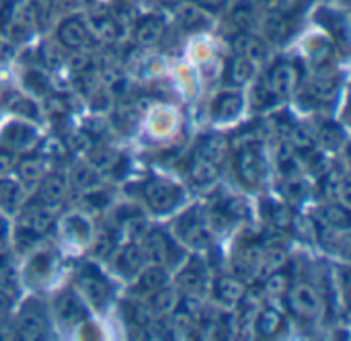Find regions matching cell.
Returning a JSON list of instances; mask_svg holds the SVG:
<instances>
[{"label": "cell", "mask_w": 351, "mask_h": 341, "mask_svg": "<svg viewBox=\"0 0 351 341\" xmlns=\"http://www.w3.org/2000/svg\"><path fill=\"white\" fill-rule=\"evenodd\" d=\"M140 193H142L144 202L148 204V208L156 214H167L183 202V189L179 185H175L171 181H162V179H150V181L142 183Z\"/></svg>", "instance_id": "1"}, {"label": "cell", "mask_w": 351, "mask_h": 341, "mask_svg": "<svg viewBox=\"0 0 351 341\" xmlns=\"http://www.w3.org/2000/svg\"><path fill=\"white\" fill-rule=\"evenodd\" d=\"M76 286H78L82 298H84L93 309H97V311L105 309L107 303H109L111 296H113V288H111L109 280H107L97 268H93V266H86V268L78 274Z\"/></svg>", "instance_id": "2"}, {"label": "cell", "mask_w": 351, "mask_h": 341, "mask_svg": "<svg viewBox=\"0 0 351 341\" xmlns=\"http://www.w3.org/2000/svg\"><path fill=\"white\" fill-rule=\"evenodd\" d=\"M47 331H49V323L43 307L37 301L25 303V307L16 317V336L25 341H35L43 340Z\"/></svg>", "instance_id": "3"}, {"label": "cell", "mask_w": 351, "mask_h": 341, "mask_svg": "<svg viewBox=\"0 0 351 341\" xmlns=\"http://www.w3.org/2000/svg\"><path fill=\"white\" fill-rule=\"evenodd\" d=\"M144 253L146 259L154 266H173L181 259V251L177 249L175 241L165 231H150L144 239Z\"/></svg>", "instance_id": "4"}, {"label": "cell", "mask_w": 351, "mask_h": 341, "mask_svg": "<svg viewBox=\"0 0 351 341\" xmlns=\"http://www.w3.org/2000/svg\"><path fill=\"white\" fill-rule=\"evenodd\" d=\"M33 25H35L33 4L23 2V0H12L10 4H6L4 16H2V31L6 35L21 39L25 35H29Z\"/></svg>", "instance_id": "5"}, {"label": "cell", "mask_w": 351, "mask_h": 341, "mask_svg": "<svg viewBox=\"0 0 351 341\" xmlns=\"http://www.w3.org/2000/svg\"><path fill=\"white\" fill-rule=\"evenodd\" d=\"M177 235L193 249H204L210 245L212 241V235H210V228H208V222L204 220V214L199 208H193L189 210L185 216L179 218L177 222Z\"/></svg>", "instance_id": "6"}, {"label": "cell", "mask_w": 351, "mask_h": 341, "mask_svg": "<svg viewBox=\"0 0 351 341\" xmlns=\"http://www.w3.org/2000/svg\"><path fill=\"white\" fill-rule=\"evenodd\" d=\"M288 309L300 319H317L321 313V296L308 284H296L288 288Z\"/></svg>", "instance_id": "7"}, {"label": "cell", "mask_w": 351, "mask_h": 341, "mask_svg": "<svg viewBox=\"0 0 351 341\" xmlns=\"http://www.w3.org/2000/svg\"><path fill=\"white\" fill-rule=\"evenodd\" d=\"M234 272L243 282L257 280L263 274V247L257 243H243L234 249Z\"/></svg>", "instance_id": "8"}, {"label": "cell", "mask_w": 351, "mask_h": 341, "mask_svg": "<svg viewBox=\"0 0 351 341\" xmlns=\"http://www.w3.org/2000/svg\"><path fill=\"white\" fill-rule=\"evenodd\" d=\"M2 144L10 152H31L39 144V134L25 121H10L2 130Z\"/></svg>", "instance_id": "9"}, {"label": "cell", "mask_w": 351, "mask_h": 341, "mask_svg": "<svg viewBox=\"0 0 351 341\" xmlns=\"http://www.w3.org/2000/svg\"><path fill=\"white\" fill-rule=\"evenodd\" d=\"M234 171L243 185L257 187L265 175V161L255 148H245L239 152V156L234 161Z\"/></svg>", "instance_id": "10"}, {"label": "cell", "mask_w": 351, "mask_h": 341, "mask_svg": "<svg viewBox=\"0 0 351 341\" xmlns=\"http://www.w3.org/2000/svg\"><path fill=\"white\" fill-rule=\"evenodd\" d=\"M56 37H58V41L64 47H68V49H80V47H84L88 43L90 33H88L86 23L80 16H68V19H64L58 25Z\"/></svg>", "instance_id": "11"}, {"label": "cell", "mask_w": 351, "mask_h": 341, "mask_svg": "<svg viewBox=\"0 0 351 341\" xmlns=\"http://www.w3.org/2000/svg\"><path fill=\"white\" fill-rule=\"evenodd\" d=\"M53 311H56L58 321L64 323V325H76V323H80L84 319V305L78 298V294L72 292L70 288L68 290H62L56 296Z\"/></svg>", "instance_id": "12"}, {"label": "cell", "mask_w": 351, "mask_h": 341, "mask_svg": "<svg viewBox=\"0 0 351 341\" xmlns=\"http://www.w3.org/2000/svg\"><path fill=\"white\" fill-rule=\"evenodd\" d=\"M165 35V21L158 14L142 16L134 27V41L140 47H154Z\"/></svg>", "instance_id": "13"}, {"label": "cell", "mask_w": 351, "mask_h": 341, "mask_svg": "<svg viewBox=\"0 0 351 341\" xmlns=\"http://www.w3.org/2000/svg\"><path fill=\"white\" fill-rule=\"evenodd\" d=\"M64 196H66V181H64V177L62 175H47V177L43 175L41 185H39L37 204L53 214V210L60 208Z\"/></svg>", "instance_id": "14"}, {"label": "cell", "mask_w": 351, "mask_h": 341, "mask_svg": "<svg viewBox=\"0 0 351 341\" xmlns=\"http://www.w3.org/2000/svg\"><path fill=\"white\" fill-rule=\"evenodd\" d=\"M296 68L288 62H278L271 66L269 74H267V86L274 91L276 97H288L294 86H296Z\"/></svg>", "instance_id": "15"}, {"label": "cell", "mask_w": 351, "mask_h": 341, "mask_svg": "<svg viewBox=\"0 0 351 341\" xmlns=\"http://www.w3.org/2000/svg\"><path fill=\"white\" fill-rule=\"evenodd\" d=\"M206 266L199 261V259H191V263L177 276V284H179V290L185 294V296H193V298H199L204 288H206Z\"/></svg>", "instance_id": "16"}, {"label": "cell", "mask_w": 351, "mask_h": 341, "mask_svg": "<svg viewBox=\"0 0 351 341\" xmlns=\"http://www.w3.org/2000/svg\"><path fill=\"white\" fill-rule=\"evenodd\" d=\"M146 261H148V259H146L144 247L138 245V243H130V245H125V247L119 251V257H117V261H115V268H117V272H119L121 276H125V278H136V276L144 270Z\"/></svg>", "instance_id": "17"}, {"label": "cell", "mask_w": 351, "mask_h": 341, "mask_svg": "<svg viewBox=\"0 0 351 341\" xmlns=\"http://www.w3.org/2000/svg\"><path fill=\"white\" fill-rule=\"evenodd\" d=\"M86 27L88 33L101 41H113L119 37V21L109 10H93Z\"/></svg>", "instance_id": "18"}, {"label": "cell", "mask_w": 351, "mask_h": 341, "mask_svg": "<svg viewBox=\"0 0 351 341\" xmlns=\"http://www.w3.org/2000/svg\"><path fill=\"white\" fill-rule=\"evenodd\" d=\"M241 111H243V95L237 91H224L212 103V117L216 121H230L239 117Z\"/></svg>", "instance_id": "19"}, {"label": "cell", "mask_w": 351, "mask_h": 341, "mask_svg": "<svg viewBox=\"0 0 351 341\" xmlns=\"http://www.w3.org/2000/svg\"><path fill=\"white\" fill-rule=\"evenodd\" d=\"M232 47H234V54H239V56L251 60L255 66H257L259 62H263V60H265V54H267L265 43H263L259 37H255L251 31L239 33V35L234 37V41H232Z\"/></svg>", "instance_id": "20"}, {"label": "cell", "mask_w": 351, "mask_h": 341, "mask_svg": "<svg viewBox=\"0 0 351 341\" xmlns=\"http://www.w3.org/2000/svg\"><path fill=\"white\" fill-rule=\"evenodd\" d=\"M245 282L237 276H222L214 284V294L216 301L222 305H241L245 296Z\"/></svg>", "instance_id": "21"}, {"label": "cell", "mask_w": 351, "mask_h": 341, "mask_svg": "<svg viewBox=\"0 0 351 341\" xmlns=\"http://www.w3.org/2000/svg\"><path fill=\"white\" fill-rule=\"evenodd\" d=\"M255 74V64L239 54H234L228 62H226V82L232 86H243L247 84Z\"/></svg>", "instance_id": "22"}, {"label": "cell", "mask_w": 351, "mask_h": 341, "mask_svg": "<svg viewBox=\"0 0 351 341\" xmlns=\"http://www.w3.org/2000/svg\"><path fill=\"white\" fill-rule=\"evenodd\" d=\"M148 307H150L154 317H171L179 309V294L175 290L162 286L150 294Z\"/></svg>", "instance_id": "23"}, {"label": "cell", "mask_w": 351, "mask_h": 341, "mask_svg": "<svg viewBox=\"0 0 351 341\" xmlns=\"http://www.w3.org/2000/svg\"><path fill=\"white\" fill-rule=\"evenodd\" d=\"M226 140L222 136H216V134H210V136H204L199 142H197V148H195V154L214 163V165H222L224 158H226Z\"/></svg>", "instance_id": "24"}, {"label": "cell", "mask_w": 351, "mask_h": 341, "mask_svg": "<svg viewBox=\"0 0 351 341\" xmlns=\"http://www.w3.org/2000/svg\"><path fill=\"white\" fill-rule=\"evenodd\" d=\"M187 175L195 185H210V183H214L218 179L220 169H218V165L193 154V158L187 165Z\"/></svg>", "instance_id": "25"}, {"label": "cell", "mask_w": 351, "mask_h": 341, "mask_svg": "<svg viewBox=\"0 0 351 341\" xmlns=\"http://www.w3.org/2000/svg\"><path fill=\"white\" fill-rule=\"evenodd\" d=\"M284 317L276 309H263L255 317V333L263 340L276 338L284 329Z\"/></svg>", "instance_id": "26"}, {"label": "cell", "mask_w": 351, "mask_h": 341, "mask_svg": "<svg viewBox=\"0 0 351 341\" xmlns=\"http://www.w3.org/2000/svg\"><path fill=\"white\" fill-rule=\"evenodd\" d=\"M306 93L317 103H331L337 99L339 86H337V80L331 76H315L306 82Z\"/></svg>", "instance_id": "27"}, {"label": "cell", "mask_w": 351, "mask_h": 341, "mask_svg": "<svg viewBox=\"0 0 351 341\" xmlns=\"http://www.w3.org/2000/svg\"><path fill=\"white\" fill-rule=\"evenodd\" d=\"M53 224V218H51V212L41 208L39 204L35 206H29L25 208L23 216H21V226L29 228V231H35L39 235H45Z\"/></svg>", "instance_id": "28"}, {"label": "cell", "mask_w": 351, "mask_h": 341, "mask_svg": "<svg viewBox=\"0 0 351 341\" xmlns=\"http://www.w3.org/2000/svg\"><path fill=\"white\" fill-rule=\"evenodd\" d=\"M228 21L230 25L239 31V33H247V31H253L255 23H257V10L253 6V2L249 0H243L239 4L232 6L230 14H228Z\"/></svg>", "instance_id": "29"}, {"label": "cell", "mask_w": 351, "mask_h": 341, "mask_svg": "<svg viewBox=\"0 0 351 341\" xmlns=\"http://www.w3.org/2000/svg\"><path fill=\"white\" fill-rule=\"evenodd\" d=\"M162 286H167V272L160 266L152 263V268H144L138 274V284H136L134 290L142 292V294H152Z\"/></svg>", "instance_id": "30"}, {"label": "cell", "mask_w": 351, "mask_h": 341, "mask_svg": "<svg viewBox=\"0 0 351 341\" xmlns=\"http://www.w3.org/2000/svg\"><path fill=\"white\" fill-rule=\"evenodd\" d=\"M220 224H230V222H239L247 216V206L243 200H237V198H228V200H222L218 202L214 214H212Z\"/></svg>", "instance_id": "31"}, {"label": "cell", "mask_w": 351, "mask_h": 341, "mask_svg": "<svg viewBox=\"0 0 351 341\" xmlns=\"http://www.w3.org/2000/svg\"><path fill=\"white\" fill-rule=\"evenodd\" d=\"M263 31H265L267 39H271V41H284L290 35V21H288V16L284 12H280V10L274 8L265 16V21H263Z\"/></svg>", "instance_id": "32"}, {"label": "cell", "mask_w": 351, "mask_h": 341, "mask_svg": "<svg viewBox=\"0 0 351 341\" xmlns=\"http://www.w3.org/2000/svg\"><path fill=\"white\" fill-rule=\"evenodd\" d=\"M53 274V257L51 253H37L27 270V280L31 284H43Z\"/></svg>", "instance_id": "33"}, {"label": "cell", "mask_w": 351, "mask_h": 341, "mask_svg": "<svg viewBox=\"0 0 351 341\" xmlns=\"http://www.w3.org/2000/svg\"><path fill=\"white\" fill-rule=\"evenodd\" d=\"M263 212L267 216V222H271L278 231H290L292 228V212L286 204H276V202H269L265 200L263 202Z\"/></svg>", "instance_id": "34"}, {"label": "cell", "mask_w": 351, "mask_h": 341, "mask_svg": "<svg viewBox=\"0 0 351 341\" xmlns=\"http://www.w3.org/2000/svg\"><path fill=\"white\" fill-rule=\"evenodd\" d=\"M179 23L185 31H199L208 25L204 8L197 4H187V2L179 6Z\"/></svg>", "instance_id": "35"}, {"label": "cell", "mask_w": 351, "mask_h": 341, "mask_svg": "<svg viewBox=\"0 0 351 341\" xmlns=\"http://www.w3.org/2000/svg\"><path fill=\"white\" fill-rule=\"evenodd\" d=\"M16 173L19 177L25 181V183H37L43 179L45 175V163L41 156H35V154H29L25 156L19 165H16Z\"/></svg>", "instance_id": "36"}, {"label": "cell", "mask_w": 351, "mask_h": 341, "mask_svg": "<svg viewBox=\"0 0 351 341\" xmlns=\"http://www.w3.org/2000/svg\"><path fill=\"white\" fill-rule=\"evenodd\" d=\"M321 220L325 222V226L329 228H339V231H348L350 226V212L348 208H343L341 204L333 202L329 206H325L321 210Z\"/></svg>", "instance_id": "37"}, {"label": "cell", "mask_w": 351, "mask_h": 341, "mask_svg": "<svg viewBox=\"0 0 351 341\" xmlns=\"http://www.w3.org/2000/svg\"><path fill=\"white\" fill-rule=\"evenodd\" d=\"M23 200L25 196H23L21 185L0 179V208H4L6 212H14L16 208H21Z\"/></svg>", "instance_id": "38"}, {"label": "cell", "mask_w": 351, "mask_h": 341, "mask_svg": "<svg viewBox=\"0 0 351 341\" xmlns=\"http://www.w3.org/2000/svg\"><path fill=\"white\" fill-rule=\"evenodd\" d=\"M286 259H288V253L284 245L274 241V243H267V247H263V272L271 274L276 270H282Z\"/></svg>", "instance_id": "39"}, {"label": "cell", "mask_w": 351, "mask_h": 341, "mask_svg": "<svg viewBox=\"0 0 351 341\" xmlns=\"http://www.w3.org/2000/svg\"><path fill=\"white\" fill-rule=\"evenodd\" d=\"M292 286V278L288 272H282V270H276L269 274V278L265 280V286H263V292L267 296H274V298H280V296H286L288 288Z\"/></svg>", "instance_id": "40"}, {"label": "cell", "mask_w": 351, "mask_h": 341, "mask_svg": "<svg viewBox=\"0 0 351 341\" xmlns=\"http://www.w3.org/2000/svg\"><path fill=\"white\" fill-rule=\"evenodd\" d=\"M125 319L134 327L146 329L154 321V315H152L148 305H144V303H130V305H125Z\"/></svg>", "instance_id": "41"}, {"label": "cell", "mask_w": 351, "mask_h": 341, "mask_svg": "<svg viewBox=\"0 0 351 341\" xmlns=\"http://www.w3.org/2000/svg\"><path fill=\"white\" fill-rule=\"evenodd\" d=\"M99 181V175H97V169L90 167V165H84V163H78L74 169H72V183L80 189H88L93 191L95 185Z\"/></svg>", "instance_id": "42"}, {"label": "cell", "mask_w": 351, "mask_h": 341, "mask_svg": "<svg viewBox=\"0 0 351 341\" xmlns=\"http://www.w3.org/2000/svg\"><path fill=\"white\" fill-rule=\"evenodd\" d=\"M325 196L331 200V202H346L348 200V181L339 175V173H331L327 179H325Z\"/></svg>", "instance_id": "43"}, {"label": "cell", "mask_w": 351, "mask_h": 341, "mask_svg": "<svg viewBox=\"0 0 351 341\" xmlns=\"http://www.w3.org/2000/svg\"><path fill=\"white\" fill-rule=\"evenodd\" d=\"M6 105H8V109H10L12 113L23 115V119H35V117L39 115L37 105H35L31 99L21 97V95H10V97L6 99Z\"/></svg>", "instance_id": "44"}, {"label": "cell", "mask_w": 351, "mask_h": 341, "mask_svg": "<svg viewBox=\"0 0 351 341\" xmlns=\"http://www.w3.org/2000/svg\"><path fill=\"white\" fill-rule=\"evenodd\" d=\"M66 235L74 241V243H86L90 237V226L82 216H70L64 222Z\"/></svg>", "instance_id": "45"}, {"label": "cell", "mask_w": 351, "mask_h": 341, "mask_svg": "<svg viewBox=\"0 0 351 341\" xmlns=\"http://www.w3.org/2000/svg\"><path fill=\"white\" fill-rule=\"evenodd\" d=\"M14 241H16V249H19L21 253H29V251H33V249L41 243V235L35 233V231H29V228H25V226H19Z\"/></svg>", "instance_id": "46"}, {"label": "cell", "mask_w": 351, "mask_h": 341, "mask_svg": "<svg viewBox=\"0 0 351 341\" xmlns=\"http://www.w3.org/2000/svg\"><path fill=\"white\" fill-rule=\"evenodd\" d=\"M115 245H117V241H115V235L111 233V231H103L97 239H95V245H93V255L95 257H101V259H105V257H109L111 255V251L115 249Z\"/></svg>", "instance_id": "47"}, {"label": "cell", "mask_w": 351, "mask_h": 341, "mask_svg": "<svg viewBox=\"0 0 351 341\" xmlns=\"http://www.w3.org/2000/svg\"><path fill=\"white\" fill-rule=\"evenodd\" d=\"M70 107L66 103V99L62 97H47L45 99V113L51 117V119H64L68 115Z\"/></svg>", "instance_id": "48"}, {"label": "cell", "mask_w": 351, "mask_h": 341, "mask_svg": "<svg viewBox=\"0 0 351 341\" xmlns=\"http://www.w3.org/2000/svg\"><path fill=\"white\" fill-rule=\"evenodd\" d=\"M23 82H25V86H29L37 95H45L47 93V80H45V76L39 70H27Z\"/></svg>", "instance_id": "49"}, {"label": "cell", "mask_w": 351, "mask_h": 341, "mask_svg": "<svg viewBox=\"0 0 351 341\" xmlns=\"http://www.w3.org/2000/svg\"><path fill=\"white\" fill-rule=\"evenodd\" d=\"M276 99H278V97H276L274 91L267 86V82H265V84H257V86L253 89V103H255V107H259V109L271 107Z\"/></svg>", "instance_id": "50"}, {"label": "cell", "mask_w": 351, "mask_h": 341, "mask_svg": "<svg viewBox=\"0 0 351 341\" xmlns=\"http://www.w3.org/2000/svg\"><path fill=\"white\" fill-rule=\"evenodd\" d=\"M284 193H286V198H288V200L298 202V200H302V198H304V183H302L296 175H290V177L286 179Z\"/></svg>", "instance_id": "51"}, {"label": "cell", "mask_w": 351, "mask_h": 341, "mask_svg": "<svg viewBox=\"0 0 351 341\" xmlns=\"http://www.w3.org/2000/svg\"><path fill=\"white\" fill-rule=\"evenodd\" d=\"M321 140L327 144V146H331V148H337L341 142H343V134H341V130L337 128V126H325L323 130H321Z\"/></svg>", "instance_id": "52"}, {"label": "cell", "mask_w": 351, "mask_h": 341, "mask_svg": "<svg viewBox=\"0 0 351 341\" xmlns=\"http://www.w3.org/2000/svg\"><path fill=\"white\" fill-rule=\"evenodd\" d=\"M43 54H41V60H43V64L45 66H49V68H56L60 62H62V54H60V49L56 47V45H43V49H41Z\"/></svg>", "instance_id": "53"}, {"label": "cell", "mask_w": 351, "mask_h": 341, "mask_svg": "<svg viewBox=\"0 0 351 341\" xmlns=\"http://www.w3.org/2000/svg\"><path fill=\"white\" fill-rule=\"evenodd\" d=\"M14 169V156L8 148H0V179H6V175Z\"/></svg>", "instance_id": "54"}, {"label": "cell", "mask_w": 351, "mask_h": 341, "mask_svg": "<svg viewBox=\"0 0 351 341\" xmlns=\"http://www.w3.org/2000/svg\"><path fill=\"white\" fill-rule=\"evenodd\" d=\"M10 307H12V301H10V294L6 290L0 288V325L8 319L10 315Z\"/></svg>", "instance_id": "55"}, {"label": "cell", "mask_w": 351, "mask_h": 341, "mask_svg": "<svg viewBox=\"0 0 351 341\" xmlns=\"http://www.w3.org/2000/svg\"><path fill=\"white\" fill-rule=\"evenodd\" d=\"M197 6H202V8H208V10H218V8H222L228 0H193Z\"/></svg>", "instance_id": "56"}, {"label": "cell", "mask_w": 351, "mask_h": 341, "mask_svg": "<svg viewBox=\"0 0 351 341\" xmlns=\"http://www.w3.org/2000/svg\"><path fill=\"white\" fill-rule=\"evenodd\" d=\"M4 247H6V228L0 222V253H4Z\"/></svg>", "instance_id": "57"}, {"label": "cell", "mask_w": 351, "mask_h": 341, "mask_svg": "<svg viewBox=\"0 0 351 341\" xmlns=\"http://www.w3.org/2000/svg\"><path fill=\"white\" fill-rule=\"evenodd\" d=\"M160 4H165V6H169V8H175V6H181L185 0H158Z\"/></svg>", "instance_id": "58"}, {"label": "cell", "mask_w": 351, "mask_h": 341, "mask_svg": "<svg viewBox=\"0 0 351 341\" xmlns=\"http://www.w3.org/2000/svg\"><path fill=\"white\" fill-rule=\"evenodd\" d=\"M261 2H263V4H267V6H274V8H276L282 0H261Z\"/></svg>", "instance_id": "59"}]
</instances>
